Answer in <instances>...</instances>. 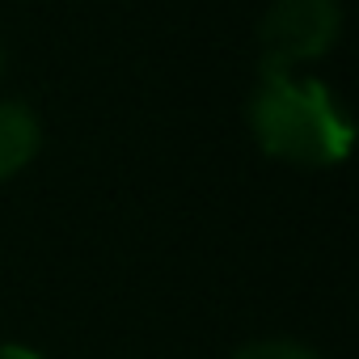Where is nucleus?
<instances>
[{
    "instance_id": "obj_3",
    "label": "nucleus",
    "mask_w": 359,
    "mask_h": 359,
    "mask_svg": "<svg viewBox=\"0 0 359 359\" xmlns=\"http://www.w3.org/2000/svg\"><path fill=\"white\" fill-rule=\"evenodd\" d=\"M43 148V123L26 102H0V182L18 177Z\"/></svg>"
},
{
    "instance_id": "obj_6",
    "label": "nucleus",
    "mask_w": 359,
    "mask_h": 359,
    "mask_svg": "<svg viewBox=\"0 0 359 359\" xmlns=\"http://www.w3.org/2000/svg\"><path fill=\"white\" fill-rule=\"evenodd\" d=\"M0 68H5V55H0Z\"/></svg>"
},
{
    "instance_id": "obj_2",
    "label": "nucleus",
    "mask_w": 359,
    "mask_h": 359,
    "mask_svg": "<svg viewBox=\"0 0 359 359\" xmlns=\"http://www.w3.org/2000/svg\"><path fill=\"white\" fill-rule=\"evenodd\" d=\"M338 30H342L338 0H275L258 22L262 68L300 72L338 43Z\"/></svg>"
},
{
    "instance_id": "obj_5",
    "label": "nucleus",
    "mask_w": 359,
    "mask_h": 359,
    "mask_svg": "<svg viewBox=\"0 0 359 359\" xmlns=\"http://www.w3.org/2000/svg\"><path fill=\"white\" fill-rule=\"evenodd\" d=\"M0 359H43L34 346H22V342H0Z\"/></svg>"
},
{
    "instance_id": "obj_4",
    "label": "nucleus",
    "mask_w": 359,
    "mask_h": 359,
    "mask_svg": "<svg viewBox=\"0 0 359 359\" xmlns=\"http://www.w3.org/2000/svg\"><path fill=\"white\" fill-rule=\"evenodd\" d=\"M233 359H321V355L292 338H258V342H245Z\"/></svg>"
},
{
    "instance_id": "obj_1",
    "label": "nucleus",
    "mask_w": 359,
    "mask_h": 359,
    "mask_svg": "<svg viewBox=\"0 0 359 359\" xmlns=\"http://www.w3.org/2000/svg\"><path fill=\"white\" fill-rule=\"evenodd\" d=\"M250 131L266 156L300 169H325L346 161L355 140L351 114L330 93V85L271 68H262L250 97Z\"/></svg>"
}]
</instances>
